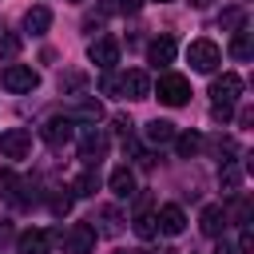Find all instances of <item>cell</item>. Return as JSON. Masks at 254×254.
Masks as SVG:
<instances>
[{"instance_id": "cell-1", "label": "cell", "mask_w": 254, "mask_h": 254, "mask_svg": "<svg viewBox=\"0 0 254 254\" xmlns=\"http://www.w3.org/2000/svg\"><path fill=\"white\" fill-rule=\"evenodd\" d=\"M151 95H159V103H167V107H183V103L190 99V83H187V75L163 71L159 83L151 87Z\"/></svg>"}, {"instance_id": "cell-2", "label": "cell", "mask_w": 254, "mask_h": 254, "mask_svg": "<svg viewBox=\"0 0 254 254\" xmlns=\"http://www.w3.org/2000/svg\"><path fill=\"white\" fill-rule=\"evenodd\" d=\"M187 60H190V67H194V71L214 75V71H218V64H222V48H218L214 40H190Z\"/></svg>"}, {"instance_id": "cell-3", "label": "cell", "mask_w": 254, "mask_h": 254, "mask_svg": "<svg viewBox=\"0 0 254 254\" xmlns=\"http://www.w3.org/2000/svg\"><path fill=\"white\" fill-rule=\"evenodd\" d=\"M40 139H44L52 151L67 147V143L75 139V123H71V115H52V119H44V127H40Z\"/></svg>"}, {"instance_id": "cell-4", "label": "cell", "mask_w": 254, "mask_h": 254, "mask_svg": "<svg viewBox=\"0 0 254 254\" xmlns=\"http://www.w3.org/2000/svg\"><path fill=\"white\" fill-rule=\"evenodd\" d=\"M4 87H8L12 95L36 91V87H40V71H32L28 64H8V67H4Z\"/></svg>"}, {"instance_id": "cell-5", "label": "cell", "mask_w": 254, "mask_h": 254, "mask_svg": "<svg viewBox=\"0 0 254 254\" xmlns=\"http://www.w3.org/2000/svg\"><path fill=\"white\" fill-rule=\"evenodd\" d=\"M87 60H91L99 71H111V67L119 64V44H115L111 36H99V40L87 44Z\"/></svg>"}, {"instance_id": "cell-6", "label": "cell", "mask_w": 254, "mask_h": 254, "mask_svg": "<svg viewBox=\"0 0 254 254\" xmlns=\"http://www.w3.org/2000/svg\"><path fill=\"white\" fill-rule=\"evenodd\" d=\"M95 238H99L95 222H71V230L64 234V242H67L71 254H91L95 250Z\"/></svg>"}, {"instance_id": "cell-7", "label": "cell", "mask_w": 254, "mask_h": 254, "mask_svg": "<svg viewBox=\"0 0 254 254\" xmlns=\"http://www.w3.org/2000/svg\"><path fill=\"white\" fill-rule=\"evenodd\" d=\"M28 151H32V131L8 127V131L0 135V155H4V159H28Z\"/></svg>"}, {"instance_id": "cell-8", "label": "cell", "mask_w": 254, "mask_h": 254, "mask_svg": "<svg viewBox=\"0 0 254 254\" xmlns=\"http://www.w3.org/2000/svg\"><path fill=\"white\" fill-rule=\"evenodd\" d=\"M103 155H107V135L91 127V131L79 139V159H83L87 167H99V159H103Z\"/></svg>"}, {"instance_id": "cell-9", "label": "cell", "mask_w": 254, "mask_h": 254, "mask_svg": "<svg viewBox=\"0 0 254 254\" xmlns=\"http://www.w3.org/2000/svg\"><path fill=\"white\" fill-rule=\"evenodd\" d=\"M183 226H187V214H183V206H175V202H167V206H159V214H155V230L159 234H183Z\"/></svg>"}, {"instance_id": "cell-10", "label": "cell", "mask_w": 254, "mask_h": 254, "mask_svg": "<svg viewBox=\"0 0 254 254\" xmlns=\"http://www.w3.org/2000/svg\"><path fill=\"white\" fill-rule=\"evenodd\" d=\"M119 91H123L127 99H147V95H151V75L139 71V67H135V71H123V75H119Z\"/></svg>"}, {"instance_id": "cell-11", "label": "cell", "mask_w": 254, "mask_h": 254, "mask_svg": "<svg viewBox=\"0 0 254 254\" xmlns=\"http://www.w3.org/2000/svg\"><path fill=\"white\" fill-rule=\"evenodd\" d=\"M238 95H242V79H238L234 71H222V75L210 83V99H214V103H234Z\"/></svg>"}, {"instance_id": "cell-12", "label": "cell", "mask_w": 254, "mask_h": 254, "mask_svg": "<svg viewBox=\"0 0 254 254\" xmlns=\"http://www.w3.org/2000/svg\"><path fill=\"white\" fill-rule=\"evenodd\" d=\"M226 222H230L226 206H218V202L202 206V218H198V226H202V234H206V238H218V234L226 230Z\"/></svg>"}, {"instance_id": "cell-13", "label": "cell", "mask_w": 254, "mask_h": 254, "mask_svg": "<svg viewBox=\"0 0 254 254\" xmlns=\"http://www.w3.org/2000/svg\"><path fill=\"white\" fill-rule=\"evenodd\" d=\"M48 250H52L48 230H24L16 238V254H48Z\"/></svg>"}, {"instance_id": "cell-14", "label": "cell", "mask_w": 254, "mask_h": 254, "mask_svg": "<svg viewBox=\"0 0 254 254\" xmlns=\"http://www.w3.org/2000/svg\"><path fill=\"white\" fill-rule=\"evenodd\" d=\"M107 187H111L115 198H131V194H135V171H131V167H115V171L107 175Z\"/></svg>"}, {"instance_id": "cell-15", "label": "cell", "mask_w": 254, "mask_h": 254, "mask_svg": "<svg viewBox=\"0 0 254 254\" xmlns=\"http://www.w3.org/2000/svg\"><path fill=\"white\" fill-rule=\"evenodd\" d=\"M147 60H151L155 67H167V64L175 60V40H171V36L151 40V44H147Z\"/></svg>"}, {"instance_id": "cell-16", "label": "cell", "mask_w": 254, "mask_h": 254, "mask_svg": "<svg viewBox=\"0 0 254 254\" xmlns=\"http://www.w3.org/2000/svg\"><path fill=\"white\" fill-rule=\"evenodd\" d=\"M95 187H99V175H95V167H87V171H79L75 179H71V198H91L95 194Z\"/></svg>"}, {"instance_id": "cell-17", "label": "cell", "mask_w": 254, "mask_h": 254, "mask_svg": "<svg viewBox=\"0 0 254 254\" xmlns=\"http://www.w3.org/2000/svg\"><path fill=\"white\" fill-rule=\"evenodd\" d=\"M24 28H28L32 36H44V32L52 28V12H48L44 4H36V8H28V12H24Z\"/></svg>"}, {"instance_id": "cell-18", "label": "cell", "mask_w": 254, "mask_h": 254, "mask_svg": "<svg viewBox=\"0 0 254 254\" xmlns=\"http://www.w3.org/2000/svg\"><path fill=\"white\" fill-rule=\"evenodd\" d=\"M179 131H175V123L171 119H151L147 123V143H155V147H163V143H171Z\"/></svg>"}, {"instance_id": "cell-19", "label": "cell", "mask_w": 254, "mask_h": 254, "mask_svg": "<svg viewBox=\"0 0 254 254\" xmlns=\"http://www.w3.org/2000/svg\"><path fill=\"white\" fill-rule=\"evenodd\" d=\"M103 119V107H99V99H79V107L71 111V123H99Z\"/></svg>"}, {"instance_id": "cell-20", "label": "cell", "mask_w": 254, "mask_h": 254, "mask_svg": "<svg viewBox=\"0 0 254 254\" xmlns=\"http://www.w3.org/2000/svg\"><path fill=\"white\" fill-rule=\"evenodd\" d=\"M171 143H175V151H179L183 159H190V155L202 151V135H198V131H183V135H175Z\"/></svg>"}, {"instance_id": "cell-21", "label": "cell", "mask_w": 254, "mask_h": 254, "mask_svg": "<svg viewBox=\"0 0 254 254\" xmlns=\"http://www.w3.org/2000/svg\"><path fill=\"white\" fill-rule=\"evenodd\" d=\"M83 87H87V75H83V71H64V75H60V91H64V95H79Z\"/></svg>"}, {"instance_id": "cell-22", "label": "cell", "mask_w": 254, "mask_h": 254, "mask_svg": "<svg viewBox=\"0 0 254 254\" xmlns=\"http://www.w3.org/2000/svg\"><path fill=\"white\" fill-rule=\"evenodd\" d=\"M230 56L234 60H250V32H234V40H230Z\"/></svg>"}, {"instance_id": "cell-23", "label": "cell", "mask_w": 254, "mask_h": 254, "mask_svg": "<svg viewBox=\"0 0 254 254\" xmlns=\"http://www.w3.org/2000/svg\"><path fill=\"white\" fill-rule=\"evenodd\" d=\"M135 234H139V238H155V234H159V230H155V214H139V218H135Z\"/></svg>"}, {"instance_id": "cell-24", "label": "cell", "mask_w": 254, "mask_h": 254, "mask_svg": "<svg viewBox=\"0 0 254 254\" xmlns=\"http://www.w3.org/2000/svg\"><path fill=\"white\" fill-rule=\"evenodd\" d=\"M16 52H20V36H12V32H4V36H0V56H4V60H12Z\"/></svg>"}, {"instance_id": "cell-25", "label": "cell", "mask_w": 254, "mask_h": 254, "mask_svg": "<svg viewBox=\"0 0 254 254\" xmlns=\"http://www.w3.org/2000/svg\"><path fill=\"white\" fill-rule=\"evenodd\" d=\"M67 210H71V194H64V190L52 194V214H67Z\"/></svg>"}, {"instance_id": "cell-26", "label": "cell", "mask_w": 254, "mask_h": 254, "mask_svg": "<svg viewBox=\"0 0 254 254\" xmlns=\"http://www.w3.org/2000/svg\"><path fill=\"white\" fill-rule=\"evenodd\" d=\"M111 123H115V135H119V139H131V127H135V123H131L127 115H115Z\"/></svg>"}, {"instance_id": "cell-27", "label": "cell", "mask_w": 254, "mask_h": 254, "mask_svg": "<svg viewBox=\"0 0 254 254\" xmlns=\"http://www.w3.org/2000/svg\"><path fill=\"white\" fill-rule=\"evenodd\" d=\"M103 234H119V214H115L111 206L103 210Z\"/></svg>"}, {"instance_id": "cell-28", "label": "cell", "mask_w": 254, "mask_h": 254, "mask_svg": "<svg viewBox=\"0 0 254 254\" xmlns=\"http://www.w3.org/2000/svg\"><path fill=\"white\" fill-rule=\"evenodd\" d=\"M238 254H254V230H250V226H246L242 238H238Z\"/></svg>"}, {"instance_id": "cell-29", "label": "cell", "mask_w": 254, "mask_h": 254, "mask_svg": "<svg viewBox=\"0 0 254 254\" xmlns=\"http://www.w3.org/2000/svg\"><path fill=\"white\" fill-rule=\"evenodd\" d=\"M99 87H103L107 95H115V91H119V75H115V71H103V83H99Z\"/></svg>"}, {"instance_id": "cell-30", "label": "cell", "mask_w": 254, "mask_h": 254, "mask_svg": "<svg viewBox=\"0 0 254 254\" xmlns=\"http://www.w3.org/2000/svg\"><path fill=\"white\" fill-rule=\"evenodd\" d=\"M222 187H226V190L238 187V167H226V171H222Z\"/></svg>"}, {"instance_id": "cell-31", "label": "cell", "mask_w": 254, "mask_h": 254, "mask_svg": "<svg viewBox=\"0 0 254 254\" xmlns=\"http://www.w3.org/2000/svg\"><path fill=\"white\" fill-rule=\"evenodd\" d=\"M210 115H214V119H222V123H226V119H230V103H214V107H210Z\"/></svg>"}, {"instance_id": "cell-32", "label": "cell", "mask_w": 254, "mask_h": 254, "mask_svg": "<svg viewBox=\"0 0 254 254\" xmlns=\"http://www.w3.org/2000/svg\"><path fill=\"white\" fill-rule=\"evenodd\" d=\"M103 12H123V0H103Z\"/></svg>"}, {"instance_id": "cell-33", "label": "cell", "mask_w": 254, "mask_h": 254, "mask_svg": "<svg viewBox=\"0 0 254 254\" xmlns=\"http://www.w3.org/2000/svg\"><path fill=\"white\" fill-rule=\"evenodd\" d=\"M71 4H83V0H71Z\"/></svg>"}, {"instance_id": "cell-34", "label": "cell", "mask_w": 254, "mask_h": 254, "mask_svg": "<svg viewBox=\"0 0 254 254\" xmlns=\"http://www.w3.org/2000/svg\"><path fill=\"white\" fill-rule=\"evenodd\" d=\"M159 4H167V0H159Z\"/></svg>"}]
</instances>
